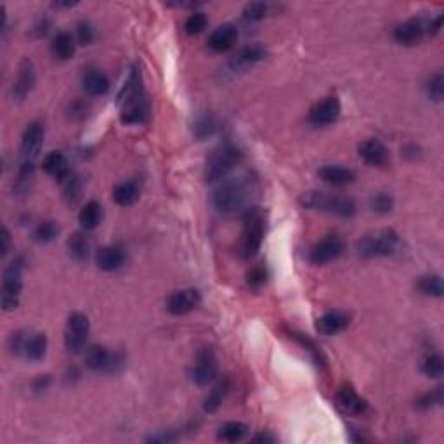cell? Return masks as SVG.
I'll use <instances>...</instances> for the list:
<instances>
[{
  "label": "cell",
  "mask_w": 444,
  "mask_h": 444,
  "mask_svg": "<svg viewBox=\"0 0 444 444\" xmlns=\"http://www.w3.org/2000/svg\"><path fill=\"white\" fill-rule=\"evenodd\" d=\"M269 9H271L269 4L252 2L245 7V11H243V20H245L247 23H257V21H262L266 16H268Z\"/></svg>",
  "instance_id": "obj_40"
},
{
  "label": "cell",
  "mask_w": 444,
  "mask_h": 444,
  "mask_svg": "<svg viewBox=\"0 0 444 444\" xmlns=\"http://www.w3.org/2000/svg\"><path fill=\"white\" fill-rule=\"evenodd\" d=\"M35 82V66H33V63L30 61V59H23V61L20 63V68H18V75L13 84V89H11V98H13V101L23 103L25 99L32 94Z\"/></svg>",
  "instance_id": "obj_14"
},
{
  "label": "cell",
  "mask_w": 444,
  "mask_h": 444,
  "mask_svg": "<svg viewBox=\"0 0 444 444\" xmlns=\"http://www.w3.org/2000/svg\"><path fill=\"white\" fill-rule=\"evenodd\" d=\"M266 58V49L261 44H252L238 51L231 59H229V68L233 72H247L252 66L257 65L259 61Z\"/></svg>",
  "instance_id": "obj_20"
},
{
  "label": "cell",
  "mask_w": 444,
  "mask_h": 444,
  "mask_svg": "<svg viewBox=\"0 0 444 444\" xmlns=\"http://www.w3.org/2000/svg\"><path fill=\"white\" fill-rule=\"evenodd\" d=\"M125 261H127V255L120 245H106L96 252V264L101 271H118L125 264Z\"/></svg>",
  "instance_id": "obj_22"
},
{
  "label": "cell",
  "mask_w": 444,
  "mask_h": 444,
  "mask_svg": "<svg viewBox=\"0 0 444 444\" xmlns=\"http://www.w3.org/2000/svg\"><path fill=\"white\" fill-rule=\"evenodd\" d=\"M252 193H254V183L249 177L226 179L214 191L212 202L222 216H236V214L243 216L250 209Z\"/></svg>",
  "instance_id": "obj_2"
},
{
  "label": "cell",
  "mask_w": 444,
  "mask_h": 444,
  "mask_svg": "<svg viewBox=\"0 0 444 444\" xmlns=\"http://www.w3.org/2000/svg\"><path fill=\"white\" fill-rule=\"evenodd\" d=\"M249 434V425L243 422H226L217 429V438L226 443H238Z\"/></svg>",
  "instance_id": "obj_33"
},
{
  "label": "cell",
  "mask_w": 444,
  "mask_h": 444,
  "mask_svg": "<svg viewBox=\"0 0 444 444\" xmlns=\"http://www.w3.org/2000/svg\"><path fill=\"white\" fill-rule=\"evenodd\" d=\"M61 228L56 221H44L40 224H37V228L33 229V240L40 245H49L54 240H58Z\"/></svg>",
  "instance_id": "obj_35"
},
{
  "label": "cell",
  "mask_w": 444,
  "mask_h": 444,
  "mask_svg": "<svg viewBox=\"0 0 444 444\" xmlns=\"http://www.w3.org/2000/svg\"><path fill=\"white\" fill-rule=\"evenodd\" d=\"M85 365L94 373L117 375L125 368V356L118 351L106 349L105 346H94L85 356Z\"/></svg>",
  "instance_id": "obj_8"
},
{
  "label": "cell",
  "mask_w": 444,
  "mask_h": 444,
  "mask_svg": "<svg viewBox=\"0 0 444 444\" xmlns=\"http://www.w3.org/2000/svg\"><path fill=\"white\" fill-rule=\"evenodd\" d=\"M340 111H342V106H340L339 98L335 96H328L323 101L316 103L309 111V122L314 125V127H327V125L335 124L340 117Z\"/></svg>",
  "instance_id": "obj_15"
},
{
  "label": "cell",
  "mask_w": 444,
  "mask_h": 444,
  "mask_svg": "<svg viewBox=\"0 0 444 444\" xmlns=\"http://www.w3.org/2000/svg\"><path fill=\"white\" fill-rule=\"evenodd\" d=\"M94 39H96L94 27H92L89 21H82V23H79V27H77V40H79V44H82V46H91V44L94 42Z\"/></svg>",
  "instance_id": "obj_45"
},
{
  "label": "cell",
  "mask_w": 444,
  "mask_h": 444,
  "mask_svg": "<svg viewBox=\"0 0 444 444\" xmlns=\"http://www.w3.org/2000/svg\"><path fill=\"white\" fill-rule=\"evenodd\" d=\"M216 125H214V120L210 117H202L195 125V132L198 138H205V136L212 134Z\"/></svg>",
  "instance_id": "obj_46"
},
{
  "label": "cell",
  "mask_w": 444,
  "mask_h": 444,
  "mask_svg": "<svg viewBox=\"0 0 444 444\" xmlns=\"http://www.w3.org/2000/svg\"><path fill=\"white\" fill-rule=\"evenodd\" d=\"M202 302V295L196 288H186V290L174 292L165 302V309L169 311L172 316H184L195 311Z\"/></svg>",
  "instance_id": "obj_16"
},
{
  "label": "cell",
  "mask_w": 444,
  "mask_h": 444,
  "mask_svg": "<svg viewBox=\"0 0 444 444\" xmlns=\"http://www.w3.org/2000/svg\"><path fill=\"white\" fill-rule=\"evenodd\" d=\"M243 231L242 238H240L238 254L242 259H254L261 250L262 242H264L266 235V217L261 209L257 207H250L245 214H243Z\"/></svg>",
  "instance_id": "obj_4"
},
{
  "label": "cell",
  "mask_w": 444,
  "mask_h": 444,
  "mask_svg": "<svg viewBox=\"0 0 444 444\" xmlns=\"http://www.w3.org/2000/svg\"><path fill=\"white\" fill-rule=\"evenodd\" d=\"M190 375L191 380L200 387L210 386L217 379V358L210 347H203L198 351Z\"/></svg>",
  "instance_id": "obj_12"
},
{
  "label": "cell",
  "mask_w": 444,
  "mask_h": 444,
  "mask_svg": "<svg viewBox=\"0 0 444 444\" xmlns=\"http://www.w3.org/2000/svg\"><path fill=\"white\" fill-rule=\"evenodd\" d=\"M68 252L73 261L85 262L91 254V240L84 231L73 233L68 240Z\"/></svg>",
  "instance_id": "obj_31"
},
{
  "label": "cell",
  "mask_w": 444,
  "mask_h": 444,
  "mask_svg": "<svg viewBox=\"0 0 444 444\" xmlns=\"http://www.w3.org/2000/svg\"><path fill=\"white\" fill-rule=\"evenodd\" d=\"M44 138H46V129L44 124L40 122H32L23 132V138H21V160H30L35 162L37 155H39L40 148L44 144Z\"/></svg>",
  "instance_id": "obj_17"
},
{
  "label": "cell",
  "mask_w": 444,
  "mask_h": 444,
  "mask_svg": "<svg viewBox=\"0 0 444 444\" xmlns=\"http://www.w3.org/2000/svg\"><path fill=\"white\" fill-rule=\"evenodd\" d=\"M346 250L344 240L339 235H328L309 250V262L314 266H325L337 261Z\"/></svg>",
  "instance_id": "obj_13"
},
{
  "label": "cell",
  "mask_w": 444,
  "mask_h": 444,
  "mask_svg": "<svg viewBox=\"0 0 444 444\" xmlns=\"http://www.w3.org/2000/svg\"><path fill=\"white\" fill-rule=\"evenodd\" d=\"M370 209L375 214L386 216L394 209V198L388 193H375L370 198Z\"/></svg>",
  "instance_id": "obj_42"
},
{
  "label": "cell",
  "mask_w": 444,
  "mask_h": 444,
  "mask_svg": "<svg viewBox=\"0 0 444 444\" xmlns=\"http://www.w3.org/2000/svg\"><path fill=\"white\" fill-rule=\"evenodd\" d=\"M33 179H35V162L21 160L20 169H18L16 181H14L13 191L16 195H28L32 188Z\"/></svg>",
  "instance_id": "obj_30"
},
{
  "label": "cell",
  "mask_w": 444,
  "mask_h": 444,
  "mask_svg": "<svg viewBox=\"0 0 444 444\" xmlns=\"http://www.w3.org/2000/svg\"><path fill=\"white\" fill-rule=\"evenodd\" d=\"M422 372L429 379H439L444 373V365L441 354H429L422 363Z\"/></svg>",
  "instance_id": "obj_37"
},
{
  "label": "cell",
  "mask_w": 444,
  "mask_h": 444,
  "mask_svg": "<svg viewBox=\"0 0 444 444\" xmlns=\"http://www.w3.org/2000/svg\"><path fill=\"white\" fill-rule=\"evenodd\" d=\"M425 92H427L429 98L436 103H441L444 98V75L441 72L434 73L431 79L425 84Z\"/></svg>",
  "instance_id": "obj_41"
},
{
  "label": "cell",
  "mask_w": 444,
  "mask_h": 444,
  "mask_svg": "<svg viewBox=\"0 0 444 444\" xmlns=\"http://www.w3.org/2000/svg\"><path fill=\"white\" fill-rule=\"evenodd\" d=\"M207 23H209V20H207L205 13H200V11H196V13L188 16L186 23H184V32H186L188 35H191V37L200 35V33H202L203 30L207 28Z\"/></svg>",
  "instance_id": "obj_43"
},
{
  "label": "cell",
  "mask_w": 444,
  "mask_h": 444,
  "mask_svg": "<svg viewBox=\"0 0 444 444\" xmlns=\"http://www.w3.org/2000/svg\"><path fill=\"white\" fill-rule=\"evenodd\" d=\"M301 205L304 209L320 210L342 219H353L356 216V203L353 198L342 195H330L323 191H307L301 196Z\"/></svg>",
  "instance_id": "obj_3"
},
{
  "label": "cell",
  "mask_w": 444,
  "mask_h": 444,
  "mask_svg": "<svg viewBox=\"0 0 444 444\" xmlns=\"http://www.w3.org/2000/svg\"><path fill=\"white\" fill-rule=\"evenodd\" d=\"M117 105L120 110V120L125 125H139L148 120L150 103L143 85V75L139 66H132L127 79L117 96Z\"/></svg>",
  "instance_id": "obj_1"
},
{
  "label": "cell",
  "mask_w": 444,
  "mask_h": 444,
  "mask_svg": "<svg viewBox=\"0 0 444 444\" xmlns=\"http://www.w3.org/2000/svg\"><path fill=\"white\" fill-rule=\"evenodd\" d=\"M358 153L365 160V164L372 166H386L391 162V151L379 139L363 141L360 148H358Z\"/></svg>",
  "instance_id": "obj_19"
},
{
  "label": "cell",
  "mask_w": 444,
  "mask_h": 444,
  "mask_svg": "<svg viewBox=\"0 0 444 444\" xmlns=\"http://www.w3.org/2000/svg\"><path fill=\"white\" fill-rule=\"evenodd\" d=\"M335 403L340 412L351 417H361L368 412L366 399H363L351 386L340 387V391L335 396Z\"/></svg>",
  "instance_id": "obj_18"
},
{
  "label": "cell",
  "mask_w": 444,
  "mask_h": 444,
  "mask_svg": "<svg viewBox=\"0 0 444 444\" xmlns=\"http://www.w3.org/2000/svg\"><path fill=\"white\" fill-rule=\"evenodd\" d=\"M75 51L77 40L72 33L65 32V30L56 33L53 42H51V53H53L56 59H59V61H68V59H72L73 56H75Z\"/></svg>",
  "instance_id": "obj_25"
},
{
  "label": "cell",
  "mask_w": 444,
  "mask_h": 444,
  "mask_svg": "<svg viewBox=\"0 0 444 444\" xmlns=\"http://www.w3.org/2000/svg\"><path fill=\"white\" fill-rule=\"evenodd\" d=\"M228 388H229V382L228 380H222V382L217 384V386L210 391V394L207 396V399H205V406H203L207 413H214L219 410L222 401H224L226 394H228Z\"/></svg>",
  "instance_id": "obj_36"
},
{
  "label": "cell",
  "mask_w": 444,
  "mask_h": 444,
  "mask_svg": "<svg viewBox=\"0 0 444 444\" xmlns=\"http://www.w3.org/2000/svg\"><path fill=\"white\" fill-rule=\"evenodd\" d=\"M429 23H431V20H425L424 16L412 18V20H406L401 25H398L392 37L399 46H418V44L424 42L425 37H429Z\"/></svg>",
  "instance_id": "obj_11"
},
{
  "label": "cell",
  "mask_w": 444,
  "mask_h": 444,
  "mask_svg": "<svg viewBox=\"0 0 444 444\" xmlns=\"http://www.w3.org/2000/svg\"><path fill=\"white\" fill-rule=\"evenodd\" d=\"M63 184V198L68 205H77L82 198L84 193V179L77 174H70L66 179L61 181Z\"/></svg>",
  "instance_id": "obj_32"
},
{
  "label": "cell",
  "mask_w": 444,
  "mask_h": 444,
  "mask_svg": "<svg viewBox=\"0 0 444 444\" xmlns=\"http://www.w3.org/2000/svg\"><path fill=\"white\" fill-rule=\"evenodd\" d=\"M351 325L349 314L342 313V311H330V313H325L323 316H320L316 320V330L321 335H339L344 330H347V327Z\"/></svg>",
  "instance_id": "obj_23"
},
{
  "label": "cell",
  "mask_w": 444,
  "mask_h": 444,
  "mask_svg": "<svg viewBox=\"0 0 444 444\" xmlns=\"http://www.w3.org/2000/svg\"><path fill=\"white\" fill-rule=\"evenodd\" d=\"M243 160V153L235 144H224L217 148L205 165V181L207 183H219L231 172L235 166L240 165Z\"/></svg>",
  "instance_id": "obj_7"
},
{
  "label": "cell",
  "mask_w": 444,
  "mask_h": 444,
  "mask_svg": "<svg viewBox=\"0 0 444 444\" xmlns=\"http://www.w3.org/2000/svg\"><path fill=\"white\" fill-rule=\"evenodd\" d=\"M0 242H2V247H0V255L6 257L9 254V247H11V235H9V229L6 226H2V233H0Z\"/></svg>",
  "instance_id": "obj_48"
},
{
  "label": "cell",
  "mask_w": 444,
  "mask_h": 444,
  "mask_svg": "<svg viewBox=\"0 0 444 444\" xmlns=\"http://www.w3.org/2000/svg\"><path fill=\"white\" fill-rule=\"evenodd\" d=\"M417 290L422 295H427V297L439 299L444 295V285L443 278L439 275H425L417 281Z\"/></svg>",
  "instance_id": "obj_34"
},
{
  "label": "cell",
  "mask_w": 444,
  "mask_h": 444,
  "mask_svg": "<svg viewBox=\"0 0 444 444\" xmlns=\"http://www.w3.org/2000/svg\"><path fill=\"white\" fill-rule=\"evenodd\" d=\"M23 290V261L14 259L4 269L2 278V309L14 311L20 304V295Z\"/></svg>",
  "instance_id": "obj_9"
},
{
  "label": "cell",
  "mask_w": 444,
  "mask_h": 444,
  "mask_svg": "<svg viewBox=\"0 0 444 444\" xmlns=\"http://www.w3.org/2000/svg\"><path fill=\"white\" fill-rule=\"evenodd\" d=\"M79 2H54V7H58V9H72Z\"/></svg>",
  "instance_id": "obj_52"
},
{
  "label": "cell",
  "mask_w": 444,
  "mask_h": 444,
  "mask_svg": "<svg viewBox=\"0 0 444 444\" xmlns=\"http://www.w3.org/2000/svg\"><path fill=\"white\" fill-rule=\"evenodd\" d=\"M42 169L46 170V174H49L51 177L58 181L66 179L72 174L68 158L61 151H51L49 155H46V158L42 160Z\"/></svg>",
  "instance_id": "obj_26"
},
{
  "label": "cell",
  "mask_w": 444,
  "mask_h": 444,
  "mask_svg": "<svg viewBox=\"0 0 444 444\" xmlns=\"http://www.w3.org/2000/svg\"><path fill=\"white\" fill-rule=\"evenodd\" d=\"M401 249V240L394 229H382L363 236L356 243V252L361 259L391 257Z\"/></svg>",
  "instance_id": "obj_5"
},
{
  "label": "cell",
  "mask_w": 444,
  "mask_h": 444,
  "mask_svg": "<svg viewBox=\"0 0 444 444\" xmlns=\"http://www.w3.org/2000/svg\"><path fill=\"white\" fill-rule=\"evenodd\" d=\"M444 401V391L443 387H436L432 391L425 392L420 398L417 399V408L418 410H431L436 406H441Z\"/></svg>",
  "instance_id": "obj_38"
},
{
  "label": "cell",
  "mask_w": 444,
  "mask_h": 444,
  "mask_svg": "<svg viewBox=\"0 0 444 444\" xmlns=\"http://www.w3.org/2000/svg\"><path fill=\"white\" fill-rule=\"evenodd\" d=\"M51 23L49 20H46V18H42V20H39L35 23V27H33V33H35L37 37H44L47 33V30H49Z\"/></svg>",
  "instance_id": "obj_49"
},
{
  "label": "cell",
  "mask_w": 444,
  "mask_h": 444,
  "mask_svg": "<svg viewBox=\"0 0 444 444\" xmlns=\"http://www.w3.org/2000/svg\"><path fill=\"white\" fill-rule=\"evenodd\" d=\"M266 281H268V271L262 266H257V268H252L249 273H247V285L254 290H259L261 287H264Z\"/></svg>",
  "instance_id": "obj_44"
},
{
  "label": "cell",
  "mask_w": 444,
  "mask_h": 444,
  "mask_svg": "<svg viewBox=\"0 0 444 444\" xmlns=\"http://www.w3.org/2000/svg\"><path fill=\"white\" fill-rule=\"evenodd\" d=\"M7 347H9V351L14 356L37 363L46 358L49 342H47L46 333L21 330L9 337Z\"/></svg>",
  "instance_id": "obj_6"
},
{
  "label": "cell",
  "mask_w": 444,
  "mask_h": 444,
  "mask_svg": "<svg viewBox=\"0 0 444 444\" xmlns=\"http://www.w3.org/2000/svg\"><path fill=\"white\" fill-rule=\"evenodd\" d=\"M441 25H443V14H439L438 18L431 20L429 23V37H436L439 32H441Z\"/></svg>",
  "instance_id": "obj_50"
},
{
  "label": "cell",
  "mask_w": 444,
  "mask_h": 444,
  "mask_svg": "<svg viewBox=\"0 0 444 444\" xmlns=\"http://www.w3.org/2000/svg\"><path fill=\"white\" fill-rule=\"evenodd\" d=\"M49 386H51V377L49 375H42V377H39V379L33 380L32 388H33V392H35V394H42V392H46L47 388H49Z\"/></svg>",
  "instance_id": "obj_47"
},
{
  "label": "cell",
  "mask_w": 444,
  "mask_h": 444,
  "mask_svg": "<svg viewBox=\"0 0 444 444\" xmlns=\"http://www.w3.org/2000/svg\"><path fill=\"white\" fill-rule=\"evenodd\" d=\"M79 222L84 231H94V229H98L99 224L103 222L101 203L96 202V200H91V202L85 203L79 212Z\"/></svg>",
  "instance_id": "obj_28"
},
{
  "label": "cell",
  "mask_w": 444,
  "mask_h": 444,
  "mask_svg": "<svg viewBox=\"0 0 444 444\" xmlns=\"http://www.w3.org/2000/svg\"><path fill=\"white\" fill-rule=\"evenodd\" d=\"M290 337L295 340V342H299L301 346H304V349H307L311 353V356H313V360L318 363L320 366H325V358L323 354H321L320 347L314 344L313 339H309V337L306 335V333H301V332H290Z\"/></svg>",
  "instance_id": "obj_39"
},
{
  "label": "cell",
  "mask_w": 444,
  "mask_h": 444,
  "mask_svg": "<svg viewBox=\"0 0 444 444\" xmlns=\"http://www.w3.org/2000/svg\"><path fill=\"white\" fill-rule=\"evenodd\" d=\"M252 441L254 443H276V438L273 434H269V432H259V434H255L254 438H252Z\"/></svg>",
  "instance_id": "obj_51"
},
{
  "label": "cell",
  "mask_w": 444,
  "mask_h": 444,
  "mask_svg": "<svg viewBox=\"0 0 444 444\" xmlns=\"http://www.w3.org/2000/svg\"><path fill=\"white\" fill-rule=\"evenodd\" d=\"M82 85L89 96H105L110 89V80L106 73L98 68H87L84 73Z\"/></svg>",
  "instance_id": "obj_27"
},
{
  "label": "cell",
  "mask_w": 444,
  "mask_h": 444,
  "mask_svg": "<svg viewBox=\"0 0 444 444\" xmlns=\"http://www.w3.org/2000/svg\"><path fill=\"white\" fill-rule=\"evenodd\" d=\"M141 190L139 184L136 181H127V183H120L115 186L113 190V200L117 205L120 207H131L139 200Z\"/></svg>",
  "instance_id": "obj_29"
},
{
  "label": "cell",
  "mask_w": 444,
  "mask_h": 444,
  "mask_svg": "<svg viewBox=\"0 0 444 444\" xmlns=\"http://www.w3.org/2000/svg\"><path fill=\"white\" fill-rule=\"evenodd\" d=\"M318 176L321 181L332 186H347L356 181V174L353 169L344 165H323L318 170Z\"/></svg>",
  "instance_id": "obj_24"
},
{
  "label": "cell",
  "mask_w": 444,
  "mask_h": 444,
  "mask_svg": "<svg viewBox=\"0 0 444 444\" xmlns=\"http://www.w3.org/2000/svg\"><path fill=\"white\" fill-rule=\"evenodd\" d=\"M91 323L84 313H72L65 328V346L72 354H82L87 347Z\"/></svg>",
  "instance_id": "obj_10"
},
{
  "label": "cell",
  "mask_w": 444,
  "mask_h": 444,
  "mask_svg": "<svg viewBox=\"0 0 444 444\" xmlns=\"http://www.w3.org/2000/svg\"><path fill=\"white\" fill-rule=\"evenodd\" d=\"M238 42V28L231 23L221 25L219 28L214 30L209 37V47L214 53H228Z\"/></svg>",
  "instance_id": "obj_21"
}]
</instances>
